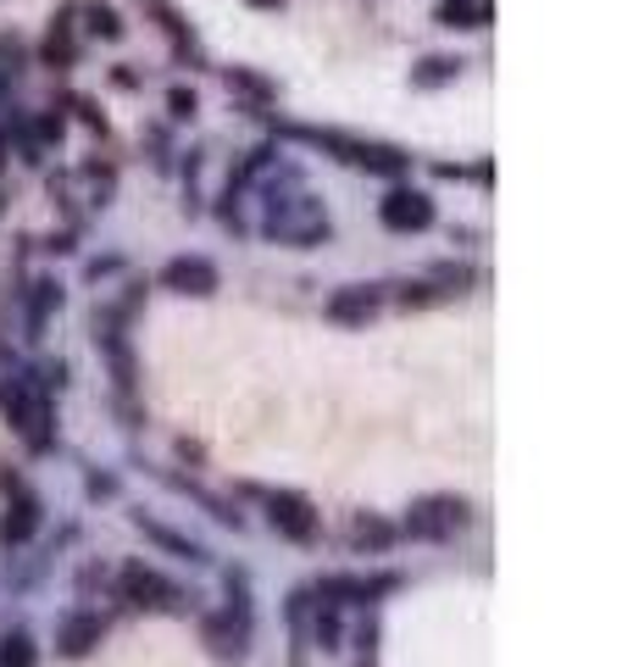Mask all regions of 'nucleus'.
Returning a JSON list of instances; mask_svg holds the SVG:
<instances>
[{
    "label": "nucleus",
    "instance_id": "f257e3e1",
    "mask_svg": "<svg viewBox=\"0 0 633 667\" xmlns=\"http://www.w3.org/2000/svg\"><path fill=\"white\" fill-rule=\"evenodd\" d=\"M7 378H12V385H0L7 423L23 435V445H28L34 456L56 451V401H51V390H45L39 367H17V373H7Z\"/></svg>",
    "mask_w": 633,
    "mask_h": 667
},
{
    "label": "nucleus",
    "instance_id": "f03ea898",
    "mask_svg": "<svg viewBox=\"0 0 633 667\" xmlns=\"http://www.w3.org/2000/svg\"><path fill=\"white\" fill-rule=\"evenodd\" d=\"M262 234L273 246H289V251H312V246H328V206L312 196V189H289V196H267V212H262Z\"/></svg>",
    "mask_w": 633,
    "mask_h": 667
},
{
    "label": "nucleus",
    "instance_id": "7ed1b4c3",
    "mask_svg": "<svg viewBox=\"0 0 633 667\" xmlns=\"http://www.w3.org/2000/svg\"><path fill=\"white\" fill-rule=\"evenodd\" d=\"M283 139H301V146H317L328 151L333 162H345V167H362V173H383V178H401L412 167L406 151L395 146H378V139H356V134H339V128H295V123H273Z\"/></svg>",
    "mask_w": 633,
    "mask_h": 667
},
{
    "label": "nucleus",
    "instance_id": "20e7f679",
    "mask_svg": "<svg viewBox=\"0 0 633 667\" xmlns=\"http://www.w3.org/2000/svg\"><path fill=\"white\" fill-rule=\"evenodd\" d=\"M467 523H472V506L461 495H422V501H412L401 534H412V540H451V534L467 529Z\"/></svg>",
    "mask_w": 633,
    "mask_h": 667
},
{
    "label": "nucleus",
    "instance_id": "39448f33",
    "mask_svg": "<svg viewBox=\"0 0 633 667\" xmlns=\"http://www.w3.org/2000/svg\"><path fill=\"white\" fill-rule=\"evenodd\" d=\"M117 590H123V601L139 606V612H178V606H183V590L167 584L156 567H144V562H128V567H123V574H117Z\"/></svg>",
    "mask_w": 633,
    "mask_h": 667
},
{
    "label": "nucleus",
    "instance_id": "423d86ee",
    "mask_svg": "<svg viewBox=\"0 0 633 667\" xmlns=\"http://www.w3.org/2000/svg\"><path fill=\"white\" fill-rule=\"evenodd\" d=\"M262 501H267V523H273V534L295 540V545H312V540H317L322 517L312 512V501H306V495H295V490H267Z\"/></svg>",
    "mask_w": 633,
    "mask_h": 667
},
{
    "label": "nucleus",
    "instance_id": "0eeeda50",
    "mask_svg": "<svg viewBox=\"0 0 633 667\" xmlns=\"http://www.w3.org/2000/svg\"><path fill=\"white\" fill-rule=\"evenodd\" d=\"M201 640L212 645L217 662H245V651H251V612H239V606L212 612L201 624Z\"/></svg>",
    "mask_w": 633,
    "mask_h": 667
},
{
    "label": "nucleus",
    "instance_id": "6e6552de",
    "mask_svg": "<svg viewBox=\"0 0 633 667\" xmlns=\"http://www.w3.org/2000/svg\"><path fill=\"white\" fill-rule=\"evenodd\" d=\"M378 217H383V228H395V234H422V228L433 223V201H428V189L395 184V189L378 201Z\"/></svg>",
    "mask_w": 633,
    "mask_h": 667
},
{
    "label": "nucleus",
    "instance_id": "1a4fd4ad",
    "mask_svg": "<svg viewBox=\"0 0 633 667\" xmlns=\"http://www.w3.org/2000/svg\"><path fill=\"white\" fill-rule=\"evenodd\" d=\"M101 640H106V617H101V612H89V606L67 612L62 624H56V651H62V656H73V662H78V656H89Z\"/></svg>",
    "mask_w": 633,
    "mask_h": 667
},
{
    "label": "nucleus",
    "instance_id": "9d476101",
    "mask_svg": "<svg viewBox=\"0 0 633 667\" xmlns=\"http://www.w3.org/2000/svg\"><path fill=\"white\" fill-rule=\"evenodd\" d=\"M345 540H351L356 556H389V551L401 545V529H395L389 517H378V512H356L351 529H345Z\"/></svg>",
    "mask_w": 633,
    "mask_h": 667
},
{
    "label": "nucleus",
    "instance_id": "9b49d317",
    "mask_svg": "<svg viewBox=\"0 0 633 667\" xmlns=\"http://www.w3.org/2000/svg\"><path fill=\"white\" fill-rule=\"evenodd\" d=\"M162 284L167 290H178V295H217V267L206 262V256H173L167 267H162Z\"/></svg>",
    "mask_w": 633,
    "mask_h": 667
},
{
    "label": "nucleus",
    "instance_id": "f8f14e48",
    "mask_svg": "<svg viewBox=\"0 0 633 667\" xmlns=\"http://www.w3.org/2000/svg\"><path fill=\"white\" fill-rule=\"evenodd\" d=\"M134 529L151 540V545H162L167 556H178V562H194V567H206L212 562V551L201 545V540H189V534H178V529H167V523H156V517H144V512H134Z\"/></svg>",
    "mask_w": 633,
    "mask_h": 667
},
{
    "label": "nucleus",
    "instance_id": "ddd939ff",
    "mask_svg": "<svg viewBox=\"0 0 633 667\" xmlns=\"http://www.w3.org/2000/svg\"><path fill=\"white\" fill-rule=\"evenodd\" d=\"M378 290H372V284H345V290H333L328 295V306H322V317L328 323H367L372 312H378Z\"/></svg>",
    "mask_w": 633,
    "mask_h": 667
},
{
    "label": "nucleus",
    "instance_id": "4468645a",
    "mask_svg": "<svg viewBox=\"0 0 633 667\" xmlns=\"http://www.w3.org/2000/svg\"><path fill=\"white\" fill-rule=\"evenodd\" d=\"M34 529H39V501L28 490H17V501L7 506V517H0V540H7V545H28Z\"/></svg>",
    "mask_w": 633,
    "mask_h": 667
},
{
    "label": "nucleus",
    "instance_id": "2eb2a0df",
    "mask_svg": "<svg viewBox=\"0 0 633 667\" xmlns=\"http://www.w3.org/2000/svg\"><path fill=\"white\" fill-rule=\"evenodd\" d=\"M28 340H39V328H45V317L51 312H62V284L56 278H34L28 284Z\"/></svg>",
    "mask_w": 633,
    "mask_h": 667
},
{
    "label": "nucleus",
    "instance_id": "dca6fc26",
    "mask_svg": "<svg viewBox=\"0 0 633 667\" xmlns=\"http://www.w3.org/2000/svg\"><path fill=\"white\" fill-rule=\"evenodd\" d=\"M433 23L440 28H483L490 23V0H440Z\"/></svg>",
    "mask_w": 633,
    "mask_h": 667
},
{
    "label": "nucleus",
    "instance_id": "f3484780",
    "mask_svg": "<svg viewBox=\"0 0 633 667\" xmlns=\"http://www.w3.org/2000/svg\"><path fill=\"white\" fill-rule=\"evenodd\" d=\"M45 62L51 67H73L78 62V39H73V7L51 23V39H45Z\"/></svg>",
    "mask_w": 633,
    "mask_h": 667
},
{
    "label": "nucleus",
    "instance_id": "a211bd4d",
    "mask_svg": "<svg viewBox=\"0 0 633 667\" xmlns=\"http://www.w3.org/2000/svg\"><path fill=\"white\" fill-rule=\"evenodd\" d=\"M223 78H228V89L251 95V101H262V106H267V101H278V84H273V78H262V73H251V67H228Z\"/></svg>",
    "mask_w": 633,
    "mask_h": 667
},
{
    "label": "nucleus",
    "instance_id": "6ab92c4d",
    "mask_svg": "<svg viewBox=\"0 0 633 667\" xmlns=\"http://www.w3.org/2000/svg\"><path fill=\"white\" fill-rule=\"evenodd\" d=\"M84 28L94 34V39H123V17H117V7H106V0H89L84 7Z\"/></svg>",
    "mask_w": 633,
    "mask_h": 667
},
{
    "label": "nucleus",
    "instance_id": "aec40b11",
    "mask_svg": "<svg viewBox=\"0 0 633 667\" xmlns=\"http://www.w3.org/2000/svg\"><path fill=\"white\" fill-rule=\"evenodd\" d=\"M461 67H467L461 56H428V62H422V67L412 73V84H417V89H433V84H451V78H456Z\"/></svg>",
    "mask_w": 633,
    "mask_h": 667
},
{
    "label": "nucleus",
    "instance_id": "412c9836",
    "mask_svg": "<svg viewBox=\"0 0 633 667\" xmlns=\"http://www.w3.org/2000/svg\"><path fill=\"white\" fill-rule=\"evenodd\" d=\"M339 634H345V629H339V606L317 601V645L322 651H339Z\"/></svg>",
    "mask_w": 633,
    "mask_h": 667
},
{
    "label": "nucleus",
    "instance_id": "4be33fe9",
    "mask_svg": "<svg viewBox=\"0 0 633 667\" xmlns=\"http://www.w3.org/2000/svg\"><path fill=\"white\" fill-rule=\"evenodd\" d=\"M0 667H34V640L17 629L7 645H0Z\"/></svg>",
    "mask_w": 633,
    "mask_h": 667
},
{
    "label": "nucleus",
    "instance_id": "5701e85b",
    "mask_svg": "<svg viewBox=\"0 0 633 667\" xmlns=\"http://www.w3.org/2000/svg\"><path fill=\"white\" fill-rule=\"evenodd\" d=\"M433 284H445V290H467V284H478V273L461 267V262H440V267H433Z\"/></svg>",
    "mask_w": 633,
    "mask_h": 667
},
{
    "label": "nucleus",
    "instance_id": "b1692460",
    "mask_svg": "<svg viewBox=\"0 0 633 667\" xmlns=\"http://www.w3.org/2000/svg\"><path fill=\"white\" fill-rule=\"evenodd\" d=\"M167 112H173L178 123H189L194 112H201V95H194V89H183V84H178V89L167 95Z\"/></svg>",
    "mask_w": 633,
    "mask_h": 667
},
{
    "label": "nucleus",
    "instance_id": "393cba45",
    "mask_svg": "<svg viewBox=\"0 0 633 667\" xmlns=\"http://www.w3.org/2000/svg\"><path fill=\"white\" fill-rule=\"evenodd\" d=\"M445 290H433V284H401V306H433V301H440Z\"/></svg>",
    "mask_w": 633,
    "mask_h": 667
},
{
    "label": "nucleus",
    "instance_id": "a878e982",
    "mask_svg": "<svg viewBox=\"0 0 633 667\" xmlns=\"http://www.w3.org/2000/svg\"><path fill=\"white\" fill-rule=\"evenodd\" d=\"M89 495H117V479H112V473H89Z\"/></svg>",
    "mask_w": 633,
    "mask_h": 667
},
{
    "label": "nucleus",
    "instance_id": "bb28decb",
    "mask_svg": "<svg viewBox=\"0 0 633 667\" xmlns=\"http://www.w3.org/2000/svg\"><path fill=\"white\" fill-rule=\"evenodd\" d=\"M39 139H62V117H39Z\"/></svg>",
    "mask_w": 633,
    "mask_h": 667
},
{
    "label": "nucleus",
    "instance_id": "cd10ccee",
    "mask_svg": "<svg viewBox=\"0 0 633 667\" xmlns=\"http://www.w3.org/2000/svg\"><path fill=\"white\" fill-rule=\"evenodd\" d=\"M251 7H283V0H251Z\"/></svg>",
    "mask_w": 633,
    "mask_h": 667
}]
</instances>
